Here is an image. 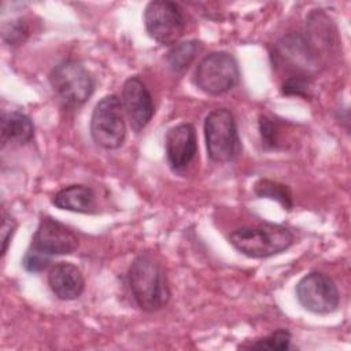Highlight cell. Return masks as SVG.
I'll return each instance as SVG.
<instances>
[{
    "label": "cell",
    "mask_w": 351,
    "mask_h": 351,
    "mask_svg": "<svg viewBox=\"0 0 351 351\" xmlns=\"http://www.w3.org/2000/svg\"><path fill=\"white\" fill-rule=\"evenodd\" d=\"M128 281L130 292L143 311H158L170 300L171 293L165 269L149 252H143L133 259L128 271Z\"/></svg>",
    "instance_id": "1"
},
{
    "label": "cell",
    "mask_w": 351,
    "mask_h": 351,
    "mask_svg": "<svg viewBox=\"0 0 351 351\" xmlns=\"http://www.w3.org/2000/svg\"><path fill=\"white\" fill-rule=\"evenodd\" d=\"M293 233L282 226L263 223L244 226L229 234L230 244L250 258H269L288 250L293 244Z\"/></svg>",
    "instance_id": "2"
},
{
    "label": "cell",
    "mask_w": 351,
    "mask_h": 351,
    "mask_svg": "<svg viewBox=\"0 0 351 351\" xmlns=\"http://www.w3.org/2000/svg\"><path fill=\"white\" fill-rule=\"evenodd\" d=\"M51 88L63 107L74 110L85 104L95 90V78L78 60L66 59L49 73Z\"/></svg>",
    "instance_id": "3"
},
{
    "label": "cell",
    "mask_w": 351,
    "mask_h": 351,
    "mask_svg": "<svg viewBox=\"0 0 351 351\" xmlns=\"http://www.w3.org/2000/svg\"><path fill=\"white\" fill-rule=\"evenodd\" d=\"M204 138L207 155L213 162L233 160L241 149L233 112L223 107L210 111L204 119Z\"/></svg>",
    "instance_id": "4"
},
{
    "label": "cell",
    "mask_w": 351,
    "mask_h": 351,
    "mask_svg": "<svg viewBox=\"0 0 351 351\" xmlns=\"http://www.w3.org/2000/svg\"><path fill=\"white\" fill-rule=\"evenodd\" d=\"M240 70L233 55L215 51L206 55L195 69L193 84L202 92L213 96L226 93L239 84Z\"/></svg>",
    "instance_id": "5"
},
{
    "label": "cell",
    "mask_w": 351,
    "mask_h": 351,
    "mask_svg": "<svg viewBox=\"0 0 351 351\" xmlns=\"http://www.w3.org/2000/svg\"><path fill=\"white\" fill-rule=\"evenodd\" d=\"M90 136L104 149L119 148L126 137L122 101L117 95H107L97 101L90 117Z\"/></svg>",
    "instance_id": "6"
},
{
    "label": "cell",
    "mask_w": 351,
    "mask_h": 351,
    "mask_svg": "<svg viewBox=\"0 0 351 351\" xmlns=\"http://www.w3.org/2000/svg\"><path fill=\"white\" fill-rule=\"evenodd\" d=\"M144 25L151 38L160 45H174L185 30L180 5L170 0L149 1L144 10Z\"/></svg>",
    "instance_id": "7"
},
{
    "label": "cell",
    "mask_w": 351,
    "mask_h": 351,
    "mask_svg": "<svg viewBox=\"0 0 351 351\" xmlns=\"http://www.w3.org/2000/svg\"><path fill=\"white\" fill-rule=\"evenodd\" d=\"M296 298L306 310L314 314L333 313L340 302L337 285L321 271H310L299 280Z\"/></svg>",
    "instance_id": "8"
},
{
    "label": "cell",
    "mask_w": 351,
    "mask_h": 351,
    "mask_svg": "<svg viewBox=\"0 0 351 351\" xmlns=\"http://www.w3.org/2000/svg\"><path fill=\"white\" fill-rule=\"evenodd\" d=\"M78 247L77 234L52 217H43L33 234L30 248L51 258L73 254Z\"/></svg>",
    "instance_id": "9"
},
{
    "label": "cell",
    "mask_w": 351,
    "mask_h": 351,
    "mask_svg": "<svg viewBox=\"0 0 351 351\" xmlns=\"http://www.w3.org/2000/svg\"><path fill=\"white\" fill-rule=\"evenodd\" d=\"M122 107L133 132H141L152 119L155 108L152 96L138 77H129L122 88Z\"/></svg>",
    "instance_id": "10"
},
{
    "label": "cell",
    "mask_w": 351,
    "mask_h": 351,
    "mask_svg": "<svg viewBox=\"0 0 351 351\" xmlns=\"http://www.w3.org/2000/svg\"><path fill=\"white\" fill-rule=\"evenodd\" d=\"M166 158L174 171L188 167L196 156V130L192 123H180L170 128L165 137Z\"/></svg>",
    "instance_id": "11"
},
{
    "label": "cell",
    "mask_w": 351,
    "mask_h": 351,
    "mask_svg": "<svg viewBox=\"0 0 351 351\" xmlns=\"http://www.w3.org/2000/svg\"><path fill=\"white\" fill-rule=\"evenodd\" d=\"M48 285L56 298L62 300H74L84 292L85 280L75 265L70 262H58L48 273Z\"/></svg>",
    "instance_id": "12"
},
{
    "label": "cell",
    "mask_w": 351,
    "mask_h": 351,
    "mask_svg": "<svg viewBox=\"0 0 351 351\" xmlns=\"http://www.w3.org/2000/svg\"><path fill=\"white\" fill-rule=\"evenodd\" d=\"M52 204L60 210L92 214L96 211V195L90 186L74 184L58 191L52 197Z\"/></svg>",
    "instance_id": "13"
},
{
    "label": "cell",
    "mask_w": 351,
    "mask_h": 351,
    "mask_svg": "<svg viewBox=\"0 0 351 351\" xmlns=\"http://www.w3.org/2000/svg\"><path fill=\"white\" fill-rule=\"evenodd\" d=\"M34 137V125L32 119L21 111L1 112V143L25 144Z\"/></svg>",
    "instance_id": "14"
},
{
    "label": "cell",
    "mask_w": 351,
    "mask_h": 351,
    "mask_svg": "<svg viewBox=\"0 0 351 351\" xmlns=\"http://www.w3.org/2000/svg\"><path fill=\"white\" fill-rule=\"evenodd\" d=\"M202 51H203V44L197 40L177 43L169 49L166 55V60L173 71L184 73Z\"/></svg>",
    "instance_id": "15"
},
{
    "label": "cell",
    "mask_w": 351,
    "mask_h": 351,
    "mask_svg": "<svg viewBox=\"0 0 351 351\" xmlns=\"http://www.w3.org/2000/svg\"><path fill=\"white\" fill-rule=\"evenodd\" d=\"M254 192L258 197H266L278 202L285 210H291L293 207L292 193L288 185L281 184L278 181H273L269 178H261L254 185Z\"/></svg>",
    "instance_id": "16"
},
{
    "label": "cell",
    "mask_w": 351,
    "mask_h": 351,
    "mask_svg": "<svg viewBox=\"0 0 351 351\" xmlns=\"http://www.w3.org/2000/svg\"><path fill=\"white\" fill-rule=\"evenodd\" d=\"M292 335L288 329H277L267 336L256 339L250 344L241 346V348H254V350H270V351H284L291 348Z\"/></svg>",
    "instance_id": "17"
},
{
    "label": "cell",
    "mask_w": 351,
    "mask_h": 351,
    "mask_svg": "<svg viewBox=\"0 0 351 351\" xmlns=\"http://www.w3.org/2000/svg\"><path fill=\"white\" fill-rule=\"evenodd\" d=\"M313 89L311 75L292 74L287 77L281 84V92L285 96H298V97H310Z\"/></svg>",
    "instance_id": "18"
},
{
    "label": "cell",
    "mask_w": 351,
    "mask_h": 351,
    "mask_svg": "<svg viewBox=\"0 0 351 351\" xmlns=\"http://www.w3.org/2000/svg\"><path fill=\"white\" fill-rule=\"evenodd\" d=\"M259 134L262 140V145L265 149H280V126L278 123L267 117H259Z\"/></svg>",
    "instance_id": "19"
},
{
    "label": "cell",
    "mask_w": 351,
    "mask_h": 351,
    "mask_svg": "<svg viewBox=\"0 0 351 351\" xmlns=\"http://www.w3.org/2000/svg\"><path fill=\"white\" fill-rule=\"evenodd\" d=\"M29 36V26L22 19L11 21L3 25V40L10 45L22 44Z\"/></svg>",
    "instance_id": "20"
},
{
    "label": "cell",
    "mask_w": 351,
    "mask_h": 351,
    "mask_svg": "<svg viewBox=\"0 0 351 351\" xmlns=\"http://www.w3.org/2000/svg\"><path fill=\"white\" fill-rule=\"evenodd\" d=\"M51 262V258L29 248L26 251V254L23 255V259H22V265L23 267L27 270V271H32V273H37V271H41L44 270L48 263Z\"/></svg>",
    "instance_id": "21"
},
{
    "label": "cell",
    "mask_w": 351,
    "mask_h": 351,
    "mask_svg": "<svg viewBox=\"0 0 351 351\" xmlns=\"http://www.w3.org/2000/svg\"><path fill=\"white\" fill-rule=\"evenodd\" d=\"M16 229V221L14 217L5 210H1V241H3V248H1V255L4 256L10 244V240L12 239V234Z\"/></svg>",
    "instance_id": "22"
}]
</instances>
